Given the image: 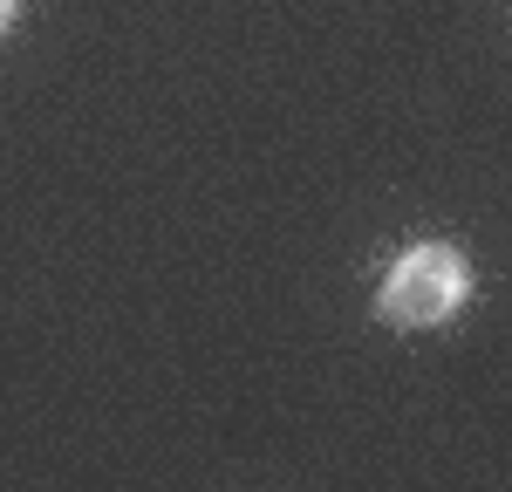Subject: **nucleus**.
<instances>
[{"label":"nucleus","instance_id":"nucleus-1","mask_svg":"<svg viewBox=\"0 0 512 492\" xmlns=\"http://www.w3.org/2000/svg\"><path fill=\"white\" fill-rule=\"evenodd\" d=\"M472 301V260L451 240H417L390 260L376 287V322L383 328H444Z\"/></svg>","mask_w":512,"mask_h":492},{"label":"nucleus","instance_id":"nucleus-2","mask_svg":"<svg viewBox=\"0 0 512 492\" xmlns=\"http://www.w3.org/2000/svg\"><path fill=\"white\" fill-rule=\"evenodd\" d=\"M14 21H21V0H0V35H7Z\"/></svg>","mask_w":512,"mask_h":492}]
</instances>
